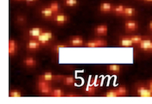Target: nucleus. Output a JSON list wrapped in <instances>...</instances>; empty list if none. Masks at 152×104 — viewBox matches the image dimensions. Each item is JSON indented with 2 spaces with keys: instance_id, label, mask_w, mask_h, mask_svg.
I'll return each instance as SVG.
<instances>
[{
  "instance_id": "obj_1",
  "label": "nucleus",
  "mask_w": 152,
  "mask_h": 104,
  "mask_svg": "<svg viewBox=\"0 0 152 104\" xmlns=\"http://www.w3.org/2000/svg\"><path fill=\"white\" fill-rule=\"evenodd\" d=\"M50 82V81L38 79V81L37 82V89L38 92L42 95L50 96L53 90V87H51V84Z\"/></svg>"
},
{
  "instance_id": "obj_2",
  "label": "nucleus",
  "mask_w": 152,
  "mask_h": 104,
  "mask_svg": "<svg viewBox=\"0 0 152 104\" xmlns=\"http://www.w3.org/2000/svg\"><path fill=\"white\" fill-rule=\"evenodd\" d=\"M37 39L41 44L42 46H46L54 40V35H53V32L50 30H45L44 32H42V34Z\"/></svg>"
},
{
  "instance_id": "obj_3",
  "label": "nucleus",
  "mask_w": 152,
  "mask_h": 104,
  "mask_svg": "<svg viewBox=\"0 0 152 104\" xmlns=\"http://www.w3.org/2000/svg\"><path fill=\"white\" fill-rule=\"evenodd\" d=\"M136 95L142 98H152V90L147 85H140L136 88Z\"/></svg>"
},
{
  "instance_id": "obj_4",
  "label": "nucleus",
  "mask_w": 152,
  "mask_h": 104,
  "mask_svg": "<svg viewBox=\"0 0 152 104\" xmlns=\"http://www.w3.org/2000/svg\"><path fill=\"white\" fill-rule=\"evenodd\" d=\"M108 45V42L104 39H92L85 42L84 46L88 48H99V47H106Z\"/></svg>"
},
{
  "instance_id": "obj_5",
  "label": "nucleus",
  "mask_w": 152,
  "mask_h": 104,
  "mask_svg": "<svg viewBox=\"0 0 152 104\" xmlns=\"http://www.w3.org/2000/svg\"><path fill=\"white\" fill-rule=\"evenodd\" d=\"M99 80L97 78H94L91 82L87 85V87H85V94L88 95H94L96 94V90L97 87H99Z\"/></svg>"
},
{
  "instance_id": "obj_6",
  "label": "nucleus",
  "mask_w": 152,
  "mask_h": 104,
  "mask_svg": "<svg viewBox=\"0 0 152 104\" xmlns=\"http://www.w3.org/2000/svg\"><path fill=\"white\" fill-rule=\"evenodd\" d=\"M41 44L38 41L37 38H30L26 43V49L31 52H35L41 49Z\"/></svg>"
},
{
  "instance_id": "obj_7",
  "label": "nucleus",
  "mask_w": 152,
  "mask_h": 104,
  "mask_svg": "<svg viewBox=\"0 0 152 104\" xmlns=\"http://www.w3.org/2000/svg\"><path fill=\"white\" fill-rule=\"evenodd\" d=\"M137 46L144 52H152V39L145 37Z\"/></svg>"
},
{
  "instance_id": "obj_8",
  "label": "nucleus",
  "mask_w": 152,
  "mask_h": 104,
  "mask_svg": "<svg viewBox=\"0 0 152 104\" xmlns=\"http://www.w3.org/2000/svg\"><path fill=\"white\" fill-rule=\"evenodd\" d=\"M85 42L86 41L82 36H75L70 38V40L68 41V44H69V46L72 47H82L84 46Z\"/></svg>"
},
{
  "instance_id": "obj_9",
  "label": "nucleus",
  "mask_w": 152,
  "mask_h": 104,
  "mask_svg": "<svg viewBox=\"0 0 152 104\" xmlns=\"http://www.w3.org/2000/svg\"><path fill=\"white\" fill-rule=\"evenodd\" d=\"M124 27H125V30H126L127 32H136L137 29H138L139 24L137 23V21L136 20H127L125 22Z\"/></svg>"
},
{
  "instance_id": "obj_10",
  "label": "nucleus",
  "mask_w": 152,
  "mask_h": 104,
  "mask_svg": "<svg viewBox=\"0 0 152 104\" xmlns=\"http://www.w3.org/2000/svg\"><path fill=\"white\" fill-rule=\"evenodd\" d=\"M108 27L105 23L99 24L95 27V28H94V33L98 36H105L108 35Z\"/></svg>"
},
{
  "instance_id": "obj_11",
  "label": "nucleus",
  "mask_w": 152,
  "mask_h": 104,
  "mask_svg": "<svg viewBox=\"0 0 152 104\" xmlns=\"http://www.w3.org/2000/svg\"><path fill=\"white\" fill-rule=\"evenodd\" d=\"M19 50V44L14 39H9L8 54L10 57H14Z\"/></svg>"
},
{
  "instance_id": "obj_12",
  "label": "nucleus",
  "mask_w": 152,
  "mask_h": 104,
  "mask_svg": "<svg viewBox=\"0 0 152 104\" xmlns=\"http://www.w3.org/2000/svg\"><path fill=\"white\" fill-rule=\"evenodd\" d=\"M63 76H57L55 74H53V73L50 72V71H48V72H45L44 73H42L41 75H40L38 77V79H41V80H44V81H52L53 80H58V79H62Z\"/></svg>"
},
{
  "instance_id": "obj_13",
  "label": "nucleus",
  "mask_w": 152,
  "mask_h": 104,
  "mask_svg": "<svg viewBox=\"0 0 152 104\" xmlns=\"http://www.w3.org/2000/svg\"><path fill=\"white\" fill-rule=\"evenodd\" d=\"M53 21L57 24L62 25V24H65L69 21V17L66 15L58 13V14L54 15V16L53 18Z\"/></svg>"
},
{
  "instance_id": "obj_14",
  "label": "nucleus",
  "mask_w": 152,
  "mask_h": 104,
  "mask_svg": "<svg viewBox=\"0 0 152 104\" xmlns=\"http://www.w3.org/2000/svg\"><path fill=\"white\" fill-rule=\"evenodd\" d=\"M114 5L111 3H108V2H104L99 4V11L101 13L104 14H107V13H111L113 12V10Z\"/></svg>"
},
{
  "instance_id": "obj_15",
  "label": "nucleus",
  "mask_w": 152,
  "mask_h": 104,
  "mask_svg": "<svg viewBox=\"0 0 152 104\" xmlns=\"http://www.w3.org/2000/svg\"><path fill=\"white\" fill-rule=\"evenodd\" d=\"M44 29L41 28V27H34V28L28 29V36L30 38H37L42 34V32H44Z\"/></svg>"
},
{
  "instance_id": "obj_16",
  "label": "nucleus",
  "mask_w": 152,
  "mask_h": 104,
  "mask_svg": "<svg viewBox=\"0 0 152 104\" xmlns=\"http://www.w3.org/2000/svg\"><path fill=\"white\" fill-rule=\"evenodd\" d=\"M41 15L42 17L44 19H47V20H53V16H54V13L53 11L50 9L49 6L45 7L41 9Z\"/></svg>"
},
{
  "instance_id": "obj_17",
  "label": "nucleus",
  "mask_w": 152,
  "mask_h": 104,
  "mask_svg": "<svg viewBox=\"0 0 152 104\" xmlns=\"http://www.w3.org/2000/svg\"><path fill=\"white\" fill-rule=\"evenodd\" d=\"M23 65L26 68L32 69L37 65V61L33 57H27L23 60Z\"/></svg>"
},
{
  "instance_id": "obj_18",
  "label": "nucleus",
  "mask_w": 152,
  "mask_h": 104,
  "mask_svg": "<svg viewBox=\"0 0 152 104\" xmlns=\"http://www.w3.org/2000/svg\"><path fill=\"white\" fill-rule=\"evenodd\" d=\"M119 45L121 47H125V48H129V47H134L135 45L134 42L130 40V38L128 36H121L119 40Z\"/></svg>"
},
{
  "instance_id": "obj_19",
  "label": "nucleus",
  "mask_w": 152,
  "mask_h": 104,
  "mask_svg": "<svg viewBox=\"0 0 152 104\" xmlns=\"http://www.w3.org/2000/svg\"><path fill=\"white\" fill-rule=\"evenodd\" d=\"M62 82L64 83L65 86H67V87H74L75 85L76 80L75 77L72 75H67V76H63L62 78Z\"/></svg>"
},
{
  "instance_id": "obj_20",
  "label": "nucleus",
  "mask_w": 152,
  "mask_h": 104,
  "mask_svg": "<svg viewBox=\"0 0 152 104\" xmlns=\"http://www.w3.org/2000/svg\"><path fill=\"white\" fill-rule=\"evenodd\" d=\"M137 15V10L133 7H127L126 6V8L124 10L123 12V16H126V17H133Z\"/></svg>"
},
{
  "instance_id": "obj_21",
  "label": "nucleus",
  "mask_w": 152,
  "mask_h": 104,
  "mask_svg": "<svg viewBox=\"0 0 152 104\" xmlns=\"http://www.w3.org/2000/svg\"><path fill=\"white\" fill-rule=\"evenodd\" d=\"M107 70L108 72L118 74L121 71V65H117V64H110V65H107Z\"/></svg>"
},
{
  "instance_id": "obj_22",
  "label": "nucleus",
  "mask_w": 152,
  "mask_h": 104,
  "mask_svg": "<svg viewBox=\"0 0 152 104\" xmlns=\"http://www.w3.org/2000/svg\"><path fill=\"white\" fill-rule=\"evenodd\" d=\"M49 7H50V9L53 11V12L54 14H58L61 12V6L59 4L58 2L57 1H53L49 4Z\"/></svg>"
},
{
  "instance_id": "obj_23",
  "label": "nucleus",
  "mask_w": 152,
  "mask_h": 104,
  "mask_svg": "<svg viewBox=\"0 0 152 104\" xmlns=\"http://www.w3.org/2000/svg\"><path fill=\"white\" fill-rule=\"evenodd\" d=\"M65 95L66 94L62 89L56 88V89H53L50 96V97H55V98H61V97H65Z\"/></svg>"
},
{
  "instance_id": "obj_24",
  "label": "nucleus",
  "mask_w": 152,
  "mask_h": 104,
  "mask_svg": "<svg viewBox=\"0 0 152 104\" xmlns=\"http://www.w3.org/2000/svg\"><path fill=\"white\" fill-rule=\"evenodd\" d=\"M126 8L125 5L122 4H117V5H114L113 10V13L117 15H122L124 10Z\"/></svg>"
},
{
  "instance_id": "obj_25",
  "label": "nucleus",
  "mask_w": 152,
  "mask_h": 104,
  "mask_svg": "<svg viewBox=\"0 0 152 104\" xmlns=\"http://www.w3.org/2000/svg\"><path fill=\"white\" fill-rule=\"evenodd\" d=\"M128 36L130 38V40L134 42L135 45H138L142 42V41L145 38L142 36H140V35H129Z\"/></svg>"
},
{
  "instance_id": "obj_26",
  "label": "nucleus",
  "mask_w": 152,
  "mask_h": 104,
  "mask_svg": "<svg viewBox=\"0 0 152 104\" xmlns=\"http://www.w3.org/2000/svg\"><path fill=\"white\" fill-rule=\"evenodd\" d=\"M117 93H118V95L119 97H125L128 95V90L125 86H120L117 88H116Z\"/></svg>"
},
{
  "instance_id": "obj_27",
  "label": "nucleus",
  "mask_w": 152,
  "mask_h": 104,
  "mask_svg": "<svg viewBox=\"0 0 152 104\" xmlns=\"http://www.w3.org/2000/svg\"><path fill=\"white\" fill-rule=\"evenodd\" d=\"M102 96L104 97H108V98H114V97H119L118 93L116 89H112V90H107L104 94H103Z\"/></svg>"
},
{
  "instance_id": "obj_28",
  "label": "nucleus",
  "mask_w": 152,
  "mask_h": 104,
  "mask_svg": "<svg viewBox=\"0 0 152 104\" xmlns=\"http://www.w3.org/2000/svg\"><path fill=\"white\" fill-rule=\"evenodd\" d=\"M63 3L68 7H75L79 5V0H63Z\"/></svg>"
},
{
  "instance_id": "obj_29",
  "label": "nucleus",
  "mask_w": 152,
  "mask_h": 104,
  "mask_svg": "<svg viewBox=\"0 0 152 104\" xmlns=\"http://www.w3.org/2000/svg\"><path fill=\"white\" fill-rule=\"evenodd\" d=\"M9 97L11 98H20L22 97V93L20 90H11L9 91Z\"/></svg>"
},
{
  "instance_id": "obj_30",
  "label": "nucleus",
  "mask_w": 152,
  "mask_h": 104,
  "mask_svg": "<svg viewBox=\"0 0 152 104\" xmlns=\"http://www.w3.org/2000/svg\"><path fill=\"white\" fill-rule=\"evenodd\" d=\"M69 44L68 43H59L57 44L56 45H54L53 48V52H58L59 49H62V48H66V47H67Z\"/></svg>"
},
{
  "instance_id": "obj_31",
  "label": "nucleus",
  "mask_w": 152,
  "mask_h": 104,
  "mask_svg": "<svg viewBox=\"0 0 152 104\" xmlns=\"http://www.w3.org/2000/svg\"><path fill=\"white\" fill-rule=\"evenodd\" d=\"M26 17L24 15H19L17 17H16V22L19 24H24V23H26Z\"/></svg>"
},
{
  "instance_id": "obj_32",
  "label": "nucleus",
  "mask_w": 152,
  "mask_h": 104,
  "mask_svg": "<svg viewBox=\"0 0 152 104\" xmlns=\"http://www.w3.org/2000/svg\"><path fill=\"white\" fill-rule=\"evenodd\" d=\"M65 97H81V95H78V94H66Z\"/></svg>"
},
{
  "instance_id": "obj_33",
  "label": "nucleus",
  "mask_w": 152,
  "mask_h": 104,
  "mask_svg": "<svg viewBox=\"0 0 152 104\" xmlns=\"http://www.w3.org/2000/svg\"><path fill=\"white\" fill-rule=\"evenodd\" d=\"M146 85H147V87H149L150 89L152 90V79L151 80H149V81H147V84H146Z\"/></svg>"
},
{
  "instance_id": "obj_34",
  "label": "nucleus",
  "mask_w": 152,
  "mask_h": 104,
  "mask_svg": "<svg viewBox=\"0 0 152 104\" xmlns=\"http://www.w3.org/2000/svg\"><path fill=\"white\" fill-rule=\"evenodd\" d=\"M37 1H38V0H25V2L28 4H32V3H36Z\"/></svg>"
},
{
  "instance_id": "obj_35",
  "label": "nucleus",
  "mask_w": 152,
  "mask_h": 104,
  "mask_svg": "<svg viewBox=\"0 0 152 104\" xmlns=\"http://www.w3.org/2000/svg\"><path fill=\"white\" fill-rule=\"evenodd\" d=\"M148 28H149L150 31H151V32H152V20L150 21L149 25H148Z\"/></svg>"
},
{
  "instance_id": "obj_36",
  "label": "nucleus",
  "mask_w": 152,
  "mask_h": 104,
  "mask_svg": "<svg viewBox=\"0 0 152 104\" xmlns=\"http://www.w3.org/2000/svg\"><path fill=\"white\" fill-rule=\"evenodd\" d=\"M143 2L145 3H152V0H142Z\"/></svg>"
}]
</instances>
